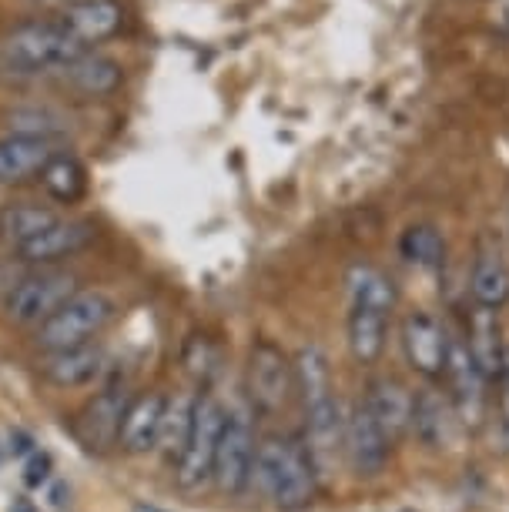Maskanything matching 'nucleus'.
<instances>
[{
	"mask_svg": "<svg viewBox=\"0 0 509 512\" xmlns=\"http://www.w3.org/2000/svg\"><path fill=\"white\" fill-rule=\"evenodd\" d=\"M399 248L412 265H422V268L439 265L446 255V241L432 225H412L406 235H402Z\"/></svg>",
	"mask_w": 509,
	"mask_h": 512,
	"instance_id": "28",
	"label": "nucleus"
},
{
	"mask_svg": "<svg viewBox=\"0 0 509 512\" xmlns=\"http://www.w3.org/2000/svg\"><path fill=\"white\" fill-rule=\"evenodd\" d=\"M11 121V134H24V138H47L54 141L64 131V118L47 108H21L7 114Z\"/></svg>",
	"mask_w": 509,
	"mask_h": 512,
	"instance_id": "29",
	"label": "nucleus"
},
{
	"mask_svg": "<svg viewBox=\"0 0 509 512\" xmlns=\"http://www.w3.org/2000/svg\"><path fill=\"white\" fill-rule=\"evenodd\" d=\"M165 405H168V399L161 392H144L138 399H131L128 412H124L118 446L124 452H131V456L158 449V432H161V419H165Z\"/></svg>",
	"mask_w": 509,
	"mask_h": 512,
	"instance_id": "16",
	"label": "nucleus"
},
{
	"mask_svg": "<svg viewBox=\"0 0 509 512\" xmlns=\"http://www.w3.org/2000/svg\"><path fill=\"white\" fill-rule=\"evenodd\" d=\"M248 489H258L282 512L309 509V502L315 499V489H319V469L312 466L305 442L278 439V436L258 439Z\"/></svg>",
	"mask_w": 509,
	"mask_h": 512,
	"instance_id": "1",
	"label": "nucleus"
},
{
	"mask_svg": "<svg viewBox=\"0 0 509 512\" xmlns=\"http://www.w3.org/2000/svg\"><path fill=\"white\" fill-rule=\"evenodd\" d=\"M499 419H503V425H506V432H509V382L506 379H499Z\"/></svg>",
	"mask_w": 509,
	"mask_h": 512,
	"instance_id": "31",
	"label": "nucleus"
},
{
	"mask_svg": "<svg viewBox=\"0 0 509 512\" xmlns=\"http://www.w3.org/2000/svg\"><path fill=\"white\" fill-rule=\"evenodd\" d=\"M104 369V349L98 342L81 345V349H64V352H44L41 359V375L51 385L61 389H74V385L91 382L94 375Z\"/></svg>",
	"mask_w": 509,
	"mask_h": 512,
	"instance_id": "19",
	"label": "nucleus"
},
{
	"mask_svg": "<svg viewBox=\"0 0 509 512\" xmlns=\"http://www.w3.org/2000/svg\"><path fill=\"white\" fill-rule=\"evenodd\" d=\"M54 154H61L57 141L47 138H24V134L0 138V185H17L31 175H41Z\"/></svg>",
	"mask_w": 509,
	"mask_h": 512,
	"instance_id": "17",
	"label": "nucleus"
},
{
	"mask_svg": "<svg viewBox=\"0 0 509 512\" xmlns=\"http://www.w3.org/2000/svg\"><path fill=\"white\" fill-rule=\"evenodd\" d=\"M255 449H258V439H255L252 412L228 409L225 432H222L218 456H215V472H211V482H215L222 496H242L248 489Z\"/></svg>",
	"mask_w": 509,
	"mask_h": 512,
	"instance_id": "7",
	"label": "nucleus"
},
{
	"mask_svg": "<svg viewBox=\"0 0 509 512\" xmlns=\"http://www.w3.org/2000/svg\"><path fill=\"white\" fill-rule=\"evenodd\" d=\"M41 4H67V0H41Z\"/></svg>",
	"mask_w": 509,
	"mask_h": 512,
	"instance_id": "34",
	"label": "nucleus"
},
{
	"mask_svg": "<svg viewBox=\"0 0 509 512\" xmlns=\"http://www.w3.org/2000/svg\"><path fill=\"white\" fill-rule=\"evenodd\" d=\"M195 405L198 399L188 392H178L175 399H168L165 405V419H161V432H158V452L171 466L181 459V452L188 446L191 425H195Z\"/></svg>",
	"mask_w": 509,
	"mask_h": 512,
	"instance_id": "23",
	"label": "nucleus"
},
{
	"mask_svg": "<svg viewBox=\"0 0 509 512\" xmlns=\"http://www.w3.org/2000/svg\"><path fill=\"white\" fill-rule=\"evenodd\" d=\"M295 395L302 399V409H319V405L335 402V382H332V365L319 345H305L295 355Z\"/></svg>",
	"mask_w": 509,
	"mask_h": 512,
	"instance_id": "20",
	"label": "nucleus"
},
{
	"mask_svg": "<svg viewBox=\"0 0 509 512\" xmlns=\"http://www.w3.org/2000/svg\"><path fill=\"white\" fill-rule=\"evenodd\" d=\"M78 275L51 268V272H34L21 278L11 292H7L4 312L14 325H44L57 308L71 302L78 295Z\"/></svg>",
	"mask_w": 509,
	"mask_h": 512,
	"instance_id": "5",
	"label": "nucleus"
},
{
	"mask_svg": "<svg viewBox=\"0 0 509 512\" xmlns=\"http://www.w3.org/2000/svg\"><path fill=\"white\" fill-rule=\"evenodd\" d=\"M345 288H349L352 308H369V312L382 315L396 308V285L372 265H352L345 275Z\"/></svg>",
	"mask_w": 509,
	"mask_h": 512,
	"instance_id": "24",
	"label": "nucleus"
},
{
	"mask_svg": "<svg viewBox=\"0 0 509 512\" xmlns=\"http://www.w3.org/2000/svg\"><path fill=\"white\" fill-rule=\"evenodd\" d=\"M128 405L131 399L124 389H104L88 399V405L74 419V436H78L81 446L88 452H108L111 446H118Z\"/></svg>",
	"mask_w": 509,
	"mask_h": 512,
	"instance_id": "10",
	"label": "nucleus"
},
{
	"mask_svg": "<svg viewBox=\"0 0 509 512\" xmlns=\"http://www.w3.org/2000/svg\"><path fill=\"white\" fill-rule=\"evenodd\" d=\"M386 325L389 315L369 312V308H352L349 315V352L355 362L372 365L379 362L382 349H386Z\"/></svg>",
	"mask_w": 509,
	"mask_h": 512,
	"instance_id": "26",
	"label": "nucleus"
},
{
	"mask_svg": "<svg viewBox=\"0 0 509 512\" xmlns=\"http://www.w3.org/2000/svg\"><path fill=\"white\" fill-rule=\"evenodd\" d=\"M47 469H51V459L34 456L31 459V472H27V486H41V482L47 479Z\"/></svg>",
	"mask_w": 509,
	"mask_h": 512,
	"instance_id": "30",
	"label": "nucleus"
},
{
	"mask_svg": "<svg viewBox=\"0 0 509 512\" xmlns=\"http://www.w3.org/2000/svg\"><path fill=\"white\" fill-rule=\"evenodd\" d=\"M134 512H165V509H158V506H144V502H141V506H134Z\"/></svg>",
	"mask_w": 509,
	"mask_h": 512,
	"instance_id": "32",
	"label": "nucleus"
},
{
	"mask_svg": "<svg viewBox=\"0 0 509 512\" xmlns=\"http://www.w3.org/2000/svg\"><path fill=\"white\" fill-rule=\"evenodd\" d=\"M124 11L118 0H74L64 7L61 24L78 37L81 44H98L121 27Z\"/></svg>",
	"mask_w": 509,
	"mask_h": 512,
	"instance_id": "18",
	"label": "nucleus"
},
{
	"mask_svg": "<svg viewBox=\"0 0 509 512\" xmlns=\"http://www.w3.org/2000/svg\"><path fill=\"white\" fill-rule=\"evenodd\" d=\"M84 54V44L57 21H27L0 41V67L11 74L61 71L67 61Z\"/></svg>",
	"mask_w": 509,
	"mask_h": 512,
	"instance_id": "2",
	"label": "nucleus"
},
{
	"mask_svg": "<svg viewBox=\"0 0 509 512\" xmlns=\"http://www.w3.org/2000/svg\"><path fill=\"white\" fill-rule=\"evenodd\" d=\"M469 292H473V302L489 312H499L509 302V268L496 251H483L473 262Z\"/></svg>",
	"mask_w": 509,
	"mask_h": 512,
	"instance_id": "22",
	"label": "nucleus"
},
{
	"mask_svg": "<svg viewBox=\"0 0 509 512\" xmlns=\"http://www.w3.org/2000/svg\"><path fill=\"white\" fill-rule=\"evenodd\" d=\"M443 375L449 382V402H453L459 422L476 429L486 415V379H483V372L476 369L463 338H449Z\"/></svg>",
	"mask_w": 509,
	"mask_h": 512,
	"instance_id": "9",
	"label": "nucleus"
},
{
	"mask_svg": "<svg viewBox=\"0 0 509 512\" xmlns=\"http://www.w3.org/2000/svg\"><path fill=\"white\" fill-rule=\"evenodd\" d=\"M466 349L473 355L476 369L483 372L486 382L503 379V359H506V342H503V328H499V312L489 308H473L469 315V338Z\"/></svg>",
	"mask_w": 509,
	"mask_h": 512,
	"instance_id": "15",
	"label": "nucleus"
},
{
	"mask_svg": "<svg viewBox=\"0 0 509 512\" xmlns=\"http://www.w3.org/2000/svg\"><path fill=\"white\" fill-rule=\"evenodd\" d=\"M91 238H94V225L88 218H57L51 228L41 231L34 241H27L17 251L31 265H54L61 258L78 255L84 245H91Z\"/></svg>",
	"mask_w": 509,
	"mask_h": 512,
	"instance_id": "13",
	"label": "nucleus"
},
{
	"mask_svg": "<svg viewBox=\"0 0 509 512\" xmlns=\"http://www.w3.org/2000/svg\"><path fill=\"white\" fill-rule=\"evenodd\" d=\"M459 415L449 402V395H439L436 389H426L416 395L412 405V436L429 449H446L453 446L456 432H459Z\"/></svg>",
	"mask_w": 509,
	"mask_h": 512,
	"instance_id": "14",
	"label": "nucleus"
},
{
	"mask_svg": "<svg viewBox=\"0 0 509 512\" xmlns=\"http://www.w3.org/2000/svg\"><path fill=\"white\" fill-rule=\"evenodd\" d=\"M114 318V302L98 288H81L67 305L47 318L44 325L34 328V342L44 352H64V349H81L98 338L108 322Z\"/></svg>",
	"mask_w": 509,
	"mask_h": 512,
	"instance_id": "3",
	"label": "nucleus"
},
{
	"mask_svg": "<svg viewBox=\"0 0 509 512\" xmlns=\"http://www.w3.org/2000/svg\"><path fill=\"white\" fill-rule=\"evenodd\" d=\"M503 379L509 382V345H506V359H503Z\"/></svg>",
	"mask_w": 509,
	"mask_h": 512,
	"instance_id": "33",
	"label": "nucleus"
},
{
	"mask_svg": "<svg viewBox=\"0 0 509 512\" xmlns=\"http://www.w3.org/2000/svg\"><path fill=\"white\" fill-rule=\"evenodd\" d=\"M61 218L54 208L34 205V201H17L0 211V238L11 241L14 248H24L27 241H34L41 231H47L54 221Z\"/></svg>",
	"mask_w": 509,
	"mask_h": 512,
	"instance_id": "25",
	"label": "nucleus"
},
{
	"mask_svg": "<svg viewBox=\"0 0 509 512\" xmlns=\"http://www.w3.org/2000/svg\"><path fill=\"white\" fill-rule=\"evenodd\" d=\"M245 392L252 409L258 412H282L295 395V362L278 349L275 342H255L248 349L245 365Z\"/></svg>",
	"mask_w": 509,
	"mask_h": 512,
	"instance_id": "6",
	"label": "nucleus"
},
{
	"mask_svg": "<svg viewBox=\"0 0 509 512\" xmlns=\"http://www.w3.org/2000/svg\"><path fill=\"white\" fill-rule=\"evenodd\" d=\"M392 442L386 439V432L379 429V422L372 419L366 399H359L345 412L342 419V456L352 466L355 476L362 479H376L386 469Z\"/></svg>",
	"mask_w": 509,
	"mask_h": 512,
	"instance_id": "8",
	"label": "nucleus"
},
{
	"mask_svg": "<svg viewBox=\"0 0 509 512\" xmlns=\"http://www.w3.org/2000/svg\"><path fill=\"white\" fill-rule=\"evenodd\" d=\"M446 349L449 335L439 328V322L426 312H409L402 318V352L406 362L426 379H439L446 369Z\"/></svg>",
	"mask_w": 509,
	"mask_h": 512,
	"instance_id": "11",
	"label": "nucleus"
},
{
	"mask_svg": "<svg viewBox=\"0 0 509 512\" xmlns=\"http://www.w3.org/2000/svg\"><path fill=\"white\" fill-rule=\"evenodd\" d=\"M366 405L392 446L412 432V405H416V395H412L399 379H392V375L372 379L369 392H366Z\"/></svg>",
	"mask_w": 509,
	"mask_h": 512,
	"instance_id": "12",
	"label": "nucleus"
},
{
	"mask_svg": "<svg viewBox=\"0 0 509 512\" xmlns=\"http://www.w3.org/2000/svg\"><path fill=\"white\" fill-rule=\"evenodd\" d=\"M41 185L57 201H78L84 195V188H88V171H84V164L74 154L61 151L41 171Z\"/></svg>",
	"mask_w": 509,
	"mask_h": 512,
	"instance_id": "27",
	"label": "nucleus"
},
{
	"mask_svg": "<svg viewBox=\"0 0 509 512\" xmlns=\"http://www.w3.org/2000/svg\"><path fill=\"white\" fill-rule=\"evenodd\" d=\"M57 74H61V81L71 84L74 91L94 94V98L111 94L121 84V64L104 54H91V51H84L74 57V61H67Z\"/></svg>",
	"mask_w": 509,
	"mask_h": 512,
	"instance_id": "21",
	"label": "nucleus"
},
{
	"mask_svg": "<svg viewBox=\"0 0 509 512\" xmlns=\"http://www.w3.org/2000/svg\"><path fill=\"white\" fill-rule=\"evenodd\" d=\"M228 409L215 395H201L195 405V425H191L188 446L181 452V459L175 462V479L181 489L195 492L205 482H211L215 472V456H218V442H222Z\"/></svg>",
	"mask_w": 509,
	"mask_h": 512,
	"instance_id": "4",
	"label": "nucleus"
}]
</instances>
